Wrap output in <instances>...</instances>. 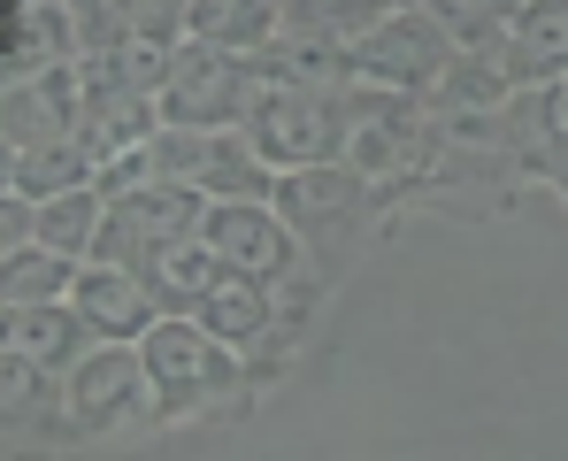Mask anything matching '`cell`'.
<instances>
[{"instance_id":"cell-1","label":"cell","mask_w":568,"mask_h":461,"mask_svg":"<svg viewBox=\"0 0 568 461\" xmlns=\"http://www.w3.org/2000/svg\"><path fill=\"white\" fill-rule=\"evenodd\" d=\"M246 147L270 170H307V162H346V92L323 86H284L254 70V108H246Z\"/></svg>"},{"instance_id":"cell-2","label":"cell","mask_w":568,"mask_h":461,"mask_svg":"<svg viewBox=\"0 0 568 461\" xmlns=\"http://www.w3.org/2000/svg\"><path fill=\"white\" fill-rule=\"evenodd\" d=\"M139 354H146V377H154L162 415H192V408L231 400V392L246 384V354H239L231 339H215L192 308H170V315L139 339Z\"/></svg>"},{"instance_id":"cell-3","label":"cell","mask_w":568,"mask_h":461,"mask_svg":"<svg viewBox=\"0 0 568 461\" xmlns=\"http://www.w3.org/2000/svg\"><path fill=\"white\" fill-rule=\"evenodd\" d=\"M430 139L438 131H430L423 92H392V86H369V78L346 86V162L369 184H392V178H407V170H423Z\"/></svg>"},{"instance_id":"cell-4","label":"cell","mask_w":568,"mask_h":461,"mask_svg":"<svg viewBox=\"0 0 568 461\" xmlns=\"http://www.w3.org/2000/svg\"><path fill=\"white\" fill-rule=\"evenodd\" d=\"M454 31L430 16V0H415V8H392L377 16L362 39H354V78H369V86H392V92H438L454 78Z\"/></svg>"},{"instance_id":"cell-5","label":"cell","mask_w":568,"mask_h":461,"mask_svg":"<svg viewBox=\"0 0 568 461\" xmlns=\"http://www.w3.org/2000/svg\"><path fill=\"white\" fill-rule=\"evenodd\" d=\"M246 108H254V54L185 39L178 62H170V86H162V123H185V131H239Z\"/></svg>"},{"instance_id":"cell-6","label":"cell","mask_w":568,"mask_h":461,"mask_svg":"<svg viewBox=\"0 0 568 461\" xmlns=\"http://www.w3.org/2000/svg\"><path fill=\"white\" fill-rule=\"evenodd\" d=\"M62 400H70V423L78 431H131V423H146L162 400H154V377H146V354H139V339H93L85 347V362L62 377Z\"/></svg>"},{"instance_id":"cell-7","label":"cell","mask_w":568,"mask_h":461,"mask_svg":"<svg viewBox=\"0 0 568 461\" xmlns=\"http://www.w3.org/2000/svg\"><path fill=\"white\" fill-rule=\"evenodd\" d=\"M369 192H377V184L362 178L354 162H307V170H284L270 200L284 208V223L300 231L307 254H338V247L362 239V223H369Z\"/></svg>"},{"instance_id":"cell-8","label":"cell","mask_w":568,"mask_h":461,"mask_svg":"<svg viewBox=\"0 0 568 461\" xmlns=\"http://www.w3.org/2000/svg\"><path fill=\"white\" fill-rule=\"evenodd\" d=\"M200 247L223 262V270H246V277H270V284H292L300 277V231L284 223V208L270 192H239V200H207L200 216Z\"/></svg>"},{"instance_id":"cell-9","label":"cell","mask_w":568,"mask_h":461,"mask_svg":"<svg viewBox=\"0 0 568 461\" xmlns=\"http://www.w3.org/2000/svg\"><path fill=\"white\" fill-rule=\"evenodd\" d=\"M70 300H78V315L93 323V339H146L162 315H170V300L154 292V277L131 270V262H78V284H70Z\"/></svg>"},{"instance_id":"cell-10","label":"cell","mask_w":568,"mask_h":461,"mask_svg":"<svg viewBox=\"0 0 568 461\" xmlns=\"http://www.w3.org/2000/svg\"><path fill=\"white\" fill-rule=\"evenodd\" d=\"M78 116H85L78 62L39 70V78H8V92H0V139H8V154L16 147H39V139H70Z\"/></svg>"},{"instance_id":"cell-11","label":"cell","mask_w":568,"mask_h":461,"mask_svg":"<svg viewBox=\"0 0 568 461\" xmlns=\"http://www.w3.org/2000/svg\"><path fill=\"white\" fill-rule=\"evenodd\" d=\"M284 284H270V277H246V270H215L207 277V292L192 300V315L215 331V339H231L239 354H254V347H270L284 323Z\"/></svg>"},{"instance_id":"cell-12","label":"cell","mask_w":568,"mask_h":461,"mask_svg":"<svg viewBox=\"0 0 568 461\" xmlns=\"http://www.w3.org/2000/svg\"><path fill=\"white\" fill-rule=\"evenodd\" d=\"M0 347L47 362L54 377H70L85 362V347H93V323L78 315V300H23V308H0Z\"/></svg>"},{"instance_id":"cell-13","label":"cell","mask_w":568,"mask_h":461,"mask_svg":"<svg viewBox=\"0 0 568 461\" xmlns=\"http://www.w3.org/2000/svg\"><path fill=\"white\" fill-rule=\"evenodd\" d=\"M78 62V23L70 0H16V39H8V78H39Z\"/></svg>"},{"instance_id":"cell-14","label":"cell","mask_w":568,"mask_h":461,"mask_svg":"<svg viewBox=\"0 0 568 461\" xmlns=\"http://www.w3.org/2000/svg\"><path fill=\"white\" fill-rule=\"evenodd\" d=\"M284 31V0H185V39L231 47V54H262Z\"/></svg>"},{"instance_id":"cell-15","label":"cell","mask_w":568,"mask_h":461,"mask_svg":"<svg viewBox=\"0 0 568 461\" xmlns=\"http://www.w3.org/2000/svg\"><path fill=\"white\" fill-rule=\"evenodd\" d=\"M100 178V154L70 131V139H39V147H16L8 154V192H31V200H54V192H78Z\"/></svg>"},{"instance_id":"cell-16","label":"cell","mask_w":568,"mask_h":461,"mask_svg":"<svg viewBox=\"0 0 568 461\" xmlns=\"http://www.w3.org/2000/svg\"><path fill=\"white\" fill-rule=\"evenodd\" d=\"M78 284V254L31 239V247H8L0 254V308H23V300H70Z\"/></svg>"},{"instance_id":"cell-17","label":"cell","mask_w":568,"mask_h":461,"mask_svg":"<svg viewBox=\"0 0 568 461\" xmlns=\"http://www.w3.org/2000/svg\"><path fill=\"white\" fill-rule=\"evenodd\" d=\"M100 231H108V192H100V184H78V192L39 200V239H47V247H62V254H78V262H93Z\"/></svg>"},{"instance_id":"cell-18","label":"cell","mask_w":568,"mask_h":461,"mask_svg":"<svg viewBox=\"0 0 568 461\" xmlns=\"http://www.w3.org/2000/svg\"><path fill=\"white\" fill-rule=\"evenodd\" d=\"M392 8H415V0H284V23H315V31H338V39H362L377 16Z\"/></svg>"}]
</instances>
